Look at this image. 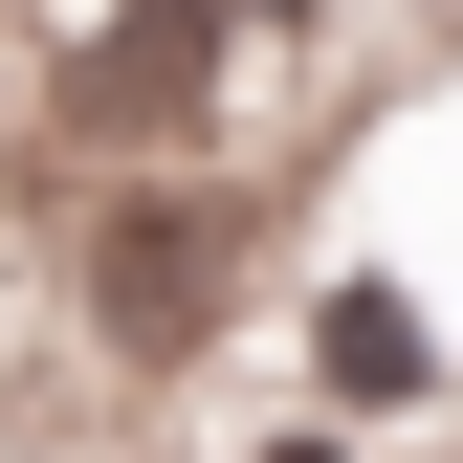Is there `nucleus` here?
Wrapping results in <instances>:
<instances>
[{"label": "nucleus", "instance_id": "nucleus-1", "mask_svg": "<svg viewBox=\"0 0 463 463\" xmlns=\"http://www.w3.org/2000/svg\"><path fill=\"white\" fill-rule=\"evenodd\" d=\"M309 354H331V397H354V420H420V397H441V331L397 309V287H331Z\"/></svg>", "mask_w": 463, "mask_h": 463}, {"label": "nucleus", "instance_id": "nucleus-2", "mask_svg": "<svg viewBox=\"0 0 463 463\" xmlns=\"http://www.w3.org/2000/svg\"><path fill=\"white\" fill-rule=\"evenodd\" d=\"M265 463H331V441H265Z\"/></svg>", "mask_w": 463, "mask_h": 463}]
</instances>
